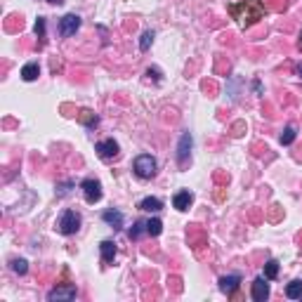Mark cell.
I'll use <instances>...</instances> for the list:
<instances>
[{"label":"cell","mask_w":302,"mask_h":302,"mask_svg":"<svg viewBox=\"0 0 302 302\" xmlns=\"http://www.w3.org/2000/svg\"><path fill=\"white\" fill-rule=\"evenodd\" d=\"M151 43H154V31H144V33H142V40H139V50L146 52V50L151 47Z\"/></svg>","instance_id":"obj_23"},{"label":"cell","mask_w":302,"mask_h":302,"mask_svg":"<svg viewBox=\"0 0 302 302\" xmlns=\"http://www.w3.org/2000/svg\"><path fill=\"white\" fill-rule=\"evenodd\" d=\"M80 189H83L88 203H97L102 198V182H97V180H85V182L80 184Z\"/></svg>","instance_id":"obj_7"},{"label":"cell","mask_w":302,"mask_h":302,"mask_svg":"<svg viewBox=\"0 0 302 302\" xmlns=\"http://www.w3.org/2000/svg\"><path fill=\"white\" fill-rule=\"evenodd\" d=\"M298 73H300V78H302V64H300V66H298Z\"/></svg>","instance_id":"obj_30"},{"label":"cell","mask_w":302,"mask_h":302,"mask_svg":"<svg viewBox=\"0 0 302 302\" xmlns=\"http://www.w3.org/2000/svg\"><path fill=\"white\" fill-rule=\"evenodd\" d=\"M194 203V194L189 191V189H184V191H177L175 196H172V206L177 208V210H189V206Z\"/></svg>","instance_id":"obj_10"},{"label":"cell","mask_w":302,"mask_h":302,"mask_svg":"<svg viewBox=\"0 0 302 302\" xmlns=\"http://www.w3.org/2000/svg\"><path fill=\"white\" fill-rule=\"evenodd\" d=\"M250 295H253V300L255 302H264L269 298V283H267V279H255L253 281V286H250Z\"/></svg>","instance_id":"obj_9"},{"label":"cell","mask_w":302,"mask_h":302,"mask_svg":"<svg viewBox=\"0 0 302 302\" xmlns=\"http://www.w3.org/2000/svg\"><path fill=\"white\" fill-rule=\"evenodd\" d=\"M286 298L302 300V281H290L288 286H286Z\"/></svg>","instance_id":"obj_16"},{"label":"cell","mask_w":302,"mask_h":302,"mask_svg":"<svg viewBox=\"0 0 302 302\" xmlns=\"http://www.w3.org/2000/svg\"><path fill=\"white\" fill-rule=\"evenodd\" d=\"M36 36L40 38V45H43V40H45V17H38V22H36Z\"/></svg>","instance_id":"obj_25"},{"label":"cell","mask_w":302,"mask_h":302,"mask_svg":"<svg viewBox=\"0 0 302 302\" xmlns=\"http://www.w3.org/2000/svg\"><path fill=\"white\" fill-rule=\"evenodd\" d=\"M300 47H302V31H300Z\"/></svg>","instance_id":"obj_31"},{"label":"cell","mask_w":302,"mask_h":302,"mask_svg":"<svg viewBox=\"0 0 302 302\" xmlns=\"http://www.w3.org/2000/svg\"><path fill=\"white\" fill-rule=\"evenodd\" d=\"M99 250H102V262L104 264L114 262V257H116V243H114V241H102V243H99Z\"/></svg>","instance_id":"obj_12"},{"label":"cell","mask_w":302,"mask_h":302,"mask_svg":"<svg viewBox=\"0 0 302 302\" xmlns=\"http://www.w3.org/2000/svg\"><path fill=\"white\" fill-rule=\"evenodd\" d=\"M276 276H279V262H276V260H269V262L264 264V279H267V281H274Z\"/></svg>","instance_id":"obj_18"},{"label":"cell","mask_w":302,"mask_h":302,"mask_svg":"<svg viewBox=\"0 0 302 302\" xmlns=\"http://www.w3.org/2000/svg\"><path fill=\"white\" fill-rule=\"evenodd\" d=\"M47 2H50V5H62L64 0H47Z\"/></svg>","instance_id":"obj_29"},{"label":"cell","mask_w":302,"mask_h":302,"mask_svg":"<svg viewBox=\"0 0 302 302\" xmlns=\"http://www.w3.org/2000/svg\"><path fill=\"white\" fill-rule=\"evenodd\" d=\"M267 12V7H264L260 0H243V2H238V5H229V14L238 19V22H243L246 28L253 26V24H257L260 19L264 17Z\"/></svg>","instance_id":"obj_1"},{"label":"cell","mask_w":302,"mask_h":302,"mask_svg":"<svg viewBox=\"0 0 302 302\" xmlns=\"http://www.w3.org/2000/svg\"><path fill=\"white\" fill-rule=\"evenodd\" d=\"M22 26H24V22H22L19 14H12V17L5 22V28H7V31H14V28H22Z\"/></svg>","instance_id":"obj_24"},{"label":"cell","mask_w":302,"mask_h":302,"mask_svg":"<svg viewBox=\"0 0 302 302\" xmlns=\"http://www.w3.org/2000/svg\"><path fill=\"white\" fill-rule=\"evenodd\" d=\"M78 120L83 123V125H88V128H94L97 123H99V118H97V114H92L90 109H83L78 114Z\"/></svg>","instance_id":"obj_17"},{"label":"cell","mask_w":302,"mask_h":302,"mask_svg":"<svg viewBox=\"0 0 302 302\" xmlns=\"http://www.w3.org/2000/svg\"><path fill=\"white\" fill-rule=\"evenodd\" d=\"M132 170H135V175H137L139 180H151V177L156 175V158L151 156V154L137 156L135 163H132Z\"/></svg>","instance_id":"obj_2"},{"label":"cell","mask_w":302,"mask_h":302,"mask_svg":"<svg viewBox=\"0 0 302 302\" xmlns=\"http://www.w3.org/2000/svg\"><path fill=\"white\" fill-rule=\"evenodd\" d=\"M80 229V215L76 210H64L62 212V217H59V222H57V232L59 234H64V236H71V234H76Z\"/></svg>","instance_id":"obj_3"},{"label":"cell","mask_w":302,"mask_h":302,"mask_svg":"<svg viewBox=\"0 0 302 302\" xmlns=\"http://www.w3.org/2000/svg\"><path fill=\"white\" fill-rule=\"evenodd\" d=\"M38 76H40V66H38V62H28V64L22 69V78L26 80V83L36 80Z\"/></svg>","instance_id":"obj_15"},{"label":"cell","mask_w":302,"mask_h":302,"mask_svg":"<svg viewBox=\"0 0 302 302\" xmlns=\"http://www.w3.org/2000/svg\"><path fill=\"white\" fill-rule=\"evenodd\" d=\"M146 73H149V76H154V80H161V71H158V69H149Z\"/></svg>","instance_id":"obj_28"},{"label":"cell","mask_w":302,"mask_h":302,"mask_svg":"<svg viewBox=\"0 0 302 302\" xmlns=\"http://www.w3.org/2000/svg\"><path fill=\"white\" fill-rule=\"evenodd\" d=\"M47 300L54 302V300H76V286L66 283V286H57L47 293Z\"/></svg>","instance_id":"obj_8"},{"label":"cell","mask_w":302,"mask_h":302,"mask_svg":"<svg viewBox=\"0 0 302 302\" xmlns=\"http://www.w3.org/2000/svg\"><path fill=\"white\" fill-rule=\"evenodd\" d=\"M142 232H146V222H142V220H139V222L132 224V229H130V234H128V236H130L132 241H137V238L142 236Z\"/></svg>","instance_id":"obj_22"},{"label":"cell","mask_w":302,"mask_h":302,"mask_svg":"<svg viewBox=\"0 0 302 302\" xmlns=\"http://www.w3.org/2000/svg\"><path fill=\"white\" fill-rule=\"evenodd\" d=\"M71 186H73V182L59 184V186H57V194H59V196H64V194H69V189H71Z\"/></svg>","instance_id":"obj_26"},{"label":"cell","mask_w":302,"mask_h":302,"mask_svg":"<svg viewBox=\"0 0 302 302\" xmlns=\"http://www.w3.org/2000/svg\"><path fill=\"white\" fill-rule=\"evenodd\" d=\"M295 135H298V132H295V128H293V125H288V128H283V132H281V144H293V142H295Z\"/></svg>","instance_id":"obj_21"},{"label":"cell","mask_w":302,"mask_h":302,"mask_svg":"<svg viewBox=\"0 0 302 302\" xmlns=\"http://www.w3.org/2000/svg\"><path fill=\"white\" fill-rule=\"evenodd\" d=\"M78 28H80V17L78 14H64V17H62V22H59V33H62L64 38L73 36Z\"/></svg>","instance_id":"obj_6"},{"label":"cell","mask_w":302,"mask_h":302,"mask_svg":"<svg viewBox=\"0 0 302 302\" xmlns=\"http://www.w3.org/2000/svg\"><path fill=\"white\" fill-rule=\"evenodd\" d=\"M238 286H241V276H238V274L222 276V279H220V290H222L224 295H232Z\"/></svg>","instance_id":"obj_11"},{"label":"cell","mask_w":302,"mask_h":302,"mask_svg":"<svg viewBox=\"0 0 302 302\" xmlns=\"http://www.w3.org/2000/svg\"><path fill=\"white\" fill-rule=\"evenodd\" d=\"M102 220H104L109 227L120 229V227H123V212H118V210H104V212H102Z\"/></svg>","instance_id":"obj_14"},{"label":"cell","mask_w":302,"mask_h":302,"mask_svg":"<svg viewBox=\"0 0 302 302\" xmlns=\"http://www.w3.org/2000/svg\"><path fill=\"white\" fill-rule=\"evenodd\" d=\"M191 146H194V139H191V132H182L180 137V144H177V165L180 168H189V161H191Z\"/></svg>","instance_id":"obj_4"},{"label":"cell","mask_w":302,"mask_h":302,"mask_svg":"<svg viewBox=\"0 0 302 302\" xmlns=\"http://www.w3.org/2000/svg\"><path fill=\"white\" fill-rule=\"evenodd\" d=\"M203 90H206V92H215L217 88H215V83H208V80H203Z\"/></svg>","instance_id":"obj_27"},{"label":"cell","mask_w":302,"mask_h":302,"mask_svg":"<svg viewBox=\"0 0 302 302\" xmlns=\"http://www.w3.org/2000/svg\"><path fill=\"white\" fill-rule=\"evenodd\" d=\"M12 272L19 276H24L28 272V262L24 260V257H17V260H12Z\"/></svg>","instance_id":"obj_20"},{"label":"cell","mask_w":302,"mask_h":302,"mask_svg":"<svg viewBox=\"0 0 302 302\" xmlns=\"http://www.w3.org/2000/svg\"><path fill=\"white\" fill-rule=\"evenodd\" d=\"M94 151H97V156L109 161V158H116L120 151L118 142H114V139H104V142H97L94 144Z\"/></svg>","instance_id":"obj_5"},{"label":"cell","mask_w":302,"mask_h":302,"mask_svg":"<svg viewBox=\"0 0 302 302\" xmlns=\"http://www.w3.org/2000/svg\"><path fill=\"white\" fill-rule=\"evenodd\" d=\"M137 208H139V210H146V212H158V210H163V201L156 196H149V198H144V201H139Z\"/></svg>","instance_id":"obj_13"},{"label":"cell","mask_w":302,"mask_h":302,"mask_svg":"<svg viewBox=\"0 0 302 302\" xmlns=\"http://www.w3.org/2000/svg\"><path fill=\"white\" fill-rule=\"evenodd\" d=\"M161 232H163V222H161L158 217H154V220L146 222V234H149V236H158Z\"/></svg>","instance_id":"obj_19"}]
</instances>
